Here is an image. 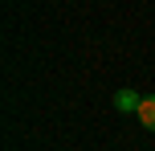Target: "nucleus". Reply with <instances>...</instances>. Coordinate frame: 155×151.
Segmentation results:
<instances>
[{
    "instance_id": "f03ea898",
    "label": "nucleus",
    "mask_w": 155,
    "mask_h": 151,
    "mask_svg": "<svg viewBox=\"0 0 155 151\" xmlns=\"http://www.w3.org/2000/svg\"><path fill=\"white\" fill-rule=\"evenodd\" d=\"M139 123H143V131H155V94H143V106H139Z\"/></svg>"
},
{
    "instance_id": "f257e3e1",
    "label": "nucleus",
    "mask_w": 155,
    "mask_h": 151,
    "mask_svg": "<svg viewBox=\"0 0 155 151\" xmlns=\"http://www.w3.org/2000/svg\"><path fill=\"white\" fill-rule=\"evenodd\" d=\"M139 106H143V94H135V90H118V94H114V110L118 114H139Z\"/></svg>"
}]
</instances>
